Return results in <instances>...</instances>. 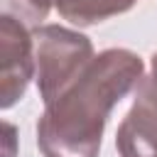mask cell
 <instances>
[{
  "instance_id": "cell-3",
  "label": "cell",
  "mask_w": 157,
  "mask_h": 157,
  "mask_svg": "<svg viewBox=\"0 0 157 157\" xmlns=\"http://www.w3.org/2000/svg\"><path fill=\"white\" fill-rule=\"evenodd\" d=\"M34 39L25 22L0 17V108H12L34 78Z\"/></svg>"
},
{
  "instance_id": "cell-4",
  "label": "cell",
  "mask_w": 157,
  "mask_h": 157,
  "mask_svg": "<svg viewBox=\"0 0 157 157\" xmlns=\"http://www.w3.org/2000/svg\"><path fill=\"white\" fill-rule=\"evenodd\" d=\"M120 157H157V52L135 88V101L115 132Z\"/></svg>"
},
{
  "instance_id": "cell-7",
  "label": "cell",
  "mask_w": 157,
  "mask_h": 157,
  "mask_svg": "<svg viewBox=\"0 0 157 157\" xmlns=\"http://www.w3.org/2000/svg\"><path fill=\"white\" fill-rule=\"evenodd\" d=\"M17 155V130L12 123H2V157H15Z\"/></svg>"
},
{
  "instance_id": "cell-2",
  "label": "cell",
  "mask_w": 157,
  "mask_h": 157,
  "mask_svg": "<svg viewBox=\"0 0 157 157\" xmlns=\"http://www.w3.org/2000/svg\"><path fill=\"white\" fill-rule=\"evenodd\" d=\"M34 39V81L42 96V103H52L61 96L93 61L96 52L86 34L59 27V25H42L32 29Z\"/></svg>"
},
{
  "instance_id": "cell-1",
  "label": "cell",
  "mask_w": 157,
  "mask_h": 157,
  "mask_svg": "<svg viewBox=\"0 0 157 157\" xmlns=\"http://www.w3.org/2000/svg\"><path fill=\"white\" fill-rule=\"evenodd\" d=\"M145 76L142 59L130 49H105L52 103L37 123L44 157H98L103 130L118 105Z\"/></svg>"
},
{
  "instance_id": "cell-5",
  "label": "cell",
  "mask_w": 157,
  "mask_h": 157,
  "mask_svg": "<svg viewBox=\"0 0 157 157\" xmlns=\"http://www.w3.org/2000/svg\"><path fill=\"white\" fill-rule=\"evenodd\" d=\"M135 2L137 0H54V10L61 20L76 27H93L132 10Z\"/></svg>"
},
{
  "instance_id": "cell-6",
  "label": "cell",
  "mask_w": 157,
  "mask_h": 157,
  "mask_svg": "<svg viewBox=\"0 0 157 157\" xmlns=\"http://www.w3.org/2000/svg\"><path fill=\"white\" fill-rule=\"evenodd\" d=\"M2 2L5 15L32 27H42V20H47L49 10L54 7V0H2Z\"/></svg>"
}]
</instances>
